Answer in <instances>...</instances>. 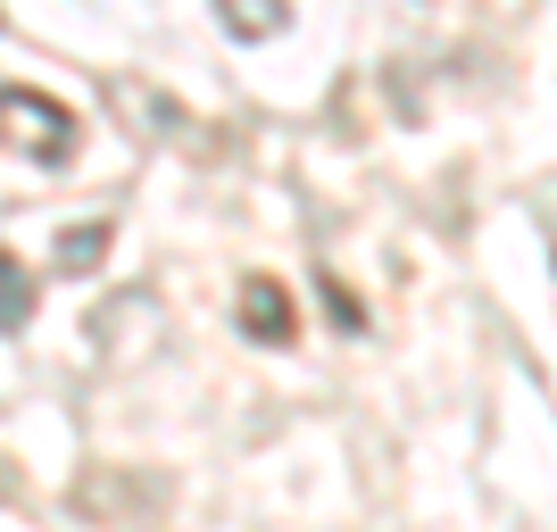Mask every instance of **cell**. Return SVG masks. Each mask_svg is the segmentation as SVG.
Returning a JSON list of instances; mask_svg holds the SVG:
<instances>
[{
	"instance_id": "1",
	"label": "cell",
	"mask_w": 557,
	"mask_h": 532,
	"mask_svg": "<svg viewBox=\"0 0 557 532\" xmlns=\"http://www.w3.org/2000/svg\"><path fill=\"white\" fill-rule=\"evenodd\" d=\"M0 141H9V150H25V159H42V166H67L75 141H84V125H75L50 92L9 84V92H0Z\"/></svg>"
},
{
	"instance_id": "2",
	"label": "cell",
	"mask_w": 557,
	"mask_h": 532,
	"mask_svg": "<svg viewBox=\"0 0 557 532\" xmlns=\"http://www.w3.org/2000/svg\"><path fill=\"white\" fill-rule=\"evenodd\" d=\"M242 324H250L258 342H292V292H283V283H267V275H250L242 283Z\"/></svg>"
},
{
	"instance_id": "3",
	"label": "cell",
	"mask_w": 557,
	"mask_h": 532,
	"mask_svg": "<svg viewBox=\"0 0 557 532\" xmlns=\"http://www.w3.org/2000/svg\"><path fill=\"white\" fill-rule=\"evenodd\" d=\"M25 308H34V292H25V267H17V250H0V333H17Z\"/></svg>"
},
{
	"instance_id": "4",
	"label": "cell",
	"mask_w": 557,
	"mask_h": 532,
	"mask_svg": "<svg viewBox=\"0 0 557 532\" xmlns=\"http://www.w3.org/2000/svg\"><path fill=\"white\" fill-rule=\"evenodd\" d=\"M100 250H109V225H75V233H59V267H67V275H84Z\"/></svg>"
},
{
	"instance_id": "5",
	"label": "cell",
	"mask_w": 557,
	"mask_h": 532,
	"mask_svg": "<svg viewBox=\"0 0 557 532\" xmlns=\"http://www.w3.org/2000/svg\"><path fill=\"white\" fill-rule=\"evenodd\" d=\"M225 25H242V34H275L283 0H225Z\"/></svg>"
},
{
	"instance_id": "6",
	"label": "cell",
	"mask_w": 557,
	"mask_h": 532,
	"mask_svg": "<svg viewBox=\"0 0 557 532\" xmlns=\"http://www.w3.org/2000/svg\"><path fill=\"white\" fill-rule=\"evenodd\" d=\"M9 491H17V474H9V466H0V499H9Z\"/></svg>"
}]
</instances>
